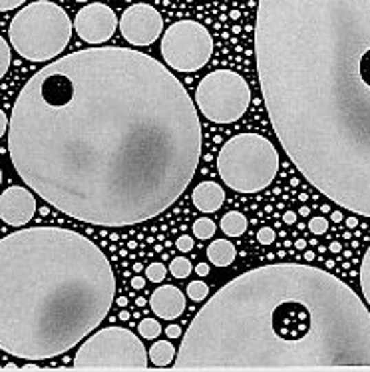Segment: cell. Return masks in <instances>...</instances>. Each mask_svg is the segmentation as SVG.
<instances>
[{
	"mask_svg": "<svg viewBox=\"0 0 370 372\" xmlns=\"http://www.w3.org/2000/svg\"><path fill=\"white\" fill-rule=\"evenodd\" d=\"M204 133L195 102L160 60L94 46L38 70L17 96L8 151L60 213L102 227L146 223L193 182Z\"/></svg>",
	"mask_w": 370,
	"mask_h": 372,
	"instance_id": "cell-1",
	"label": "cell"
},
{
	"mask_svg": "<svg viewBox=\"0 0 370 372\" xmlns=\"http://www.w3.org/2000/svg\"><path fill=\"white\" fill-rule=\"evenodd\" d=\"M255 66L293 166L370 217V0H259Z\"/></svg>",
	"mask_w": 370,
	"mask_h": 372,
	"instance_id": "cell-2",
	"label": "cell"
},
{
	"mask_svg": "<svg viewBox=\"0 0 370 372\" xmlns=\"http://www.w3.org/2000/svg\"><path fill=\"white\" fill-rule=\"evenodd\" d=\"M173 369H370V311L329 271L298 263L257 267L207 298Z\"/></svg>",
	"mask_w": 370,
	"mask_h": 372,
	"instance_id": "cell-3",
	"label": "cell"
},
{
	"mask_svg": "<svg viewBox=\"0 0 370 372\" xmlns=\"http://www.w3.org/2000/svg\"><path fill=\"white\" fill-rule=\"evenodd\" d=\"M116 275L86 235L30 227L0 239V351L50 360L72 351L110 313Z\"/></svg>",
	"mask_w": 370,
	"mask_h": 372,
	"instance_id": "cell-4",
	"label": "cell"
},
{
	"mask_svg": "<svg viewBox=\"0 0 370 372\" xmlns=\"http://www.w3.org/2000/svg\"><path fill=\"white\" fill-rule=\"evenodd\" d=\"M74 32L68 12L50 0L22 6L8 26V38L17 54L30 62H48L66 50Z\"/></svg>",
	"mask_w": 370,
	"mask_h": 372,
	"instance_id": "cell-5",
	"label": "cell"
},
{
	"mask_svg": "<svg viewBox=\"0 0 370 372\" xmlns=\"http://www.w3.org/2000/svg\"><path fill=\"white\" fill-rule=\"evenodd\" d=\"M281 160L275 144L261 133H237L217 153V171L237 193H259L277 177Z\"/></svg>",
	"mask_w": 370,
	"mask_h": 372,
	"instance_id": "cell-6",
	"label": "cell"
},
{
	"mask_svg": "<svg viewBox=\"0 0 370 372\" xmlns=\"http://www.w3.org/2000/svg\"><path fill=\"white\" fill-rule=\"evenodd\" d=\"M72 366L78 371H146L149 354L130 329L106 327L82 340Z\"/></svg>",
	"mask_w": 370,
	"mask_h": 372,
	"instance_id": "cell-7",
	"label": "cell"
},
{
	"mask_svg": "<svg viewBox=\"0 0 370 372\" xmlns=\"http://www.w3.org/2000/svg\"><path fill=\"white\" fill-rule=\"evenodd\" d=\"M251 104L247 80L233 70H213L202 78L195 90V106L209 122L233 124L245 116Z\"/></svg>",
	"mask_w": 370,
	"mask_h": 372,
	"instance_id": "cell-8",
	"label": "cell"
},
{
	"mask_svg": "<svg viewBox=\"0 0 370 372\" xmlns=\"http://www.w3.org/2000/svg\"><path fill=\"white\" fill-rule=\"evenodd\" d=\"M162 56L167 68L193 74L213 56V36L202 22H173L162 34Z\"/></svg>",
	"mask_w": 370,
	"mask_h": 372,
	"instance_id": "cell-9",
	"label": "cell"
},
{
	"mask_svg": "<svg viewBox=\"0 0 370 372\" xmlns=\"http://www.w3.org/2000/svg\"><path fill=\"white\" fill-rule=\"evenodd\" d=\"M118 26H120L122 38L138 48L151 46L164 34V19H162L160 10L146 2H138V4L128 6L122 12Z\"/></svg>",
	"mask_w": 370,
	"mask_h": 372,
	"instance_id": "cell-10",
	"label": "cell"
},
{
	"mask_svg": "<svg viewBox=\"0 0 370 372\" xmlns=\"http://www.w3.org/2000/svg\"><path fill=\"white\" fill-rule=\"evenodd\" d=\"M120 19L104 2H88L74 17V30L90 46H102L116 34Z\"/></svg>",
	"mask_w": 370,
	"mask_h": 372,
	"instance_id": "cell-11",
	"label": "cell"
},
{
	"mask_svg": "<svg viewBox=\"0 0 370 372\" xmlns=\"http://www.w3.org/2000/svg\"><path fill=\"white\" fill-rule=\"evenodd\" d=\"M36 213V197L22 186H10L0 193V219L10 227L26 225Z\"/></svg>",
	"mask_w": 370,
	"mask_h": 372,
	"instance_id": "cell-12",
	"label": "cell"
},
{
	"mask_svg": "<svg viewBox=\"0 0 370 372\" xmlns=\"http://www.w3.org/2000/svg\"><path fill=\"white\" fill-rule=\"evenodd\" d=\"M149 309L164 320H175L185 313V293L175 285H162L149 297Z\"/></svg>",
	"mask_w": 370,
	"mask_h": 372,
	"instance_id": "cell-13",
	"label": "cell"
},
{
	"mask_svg": "<svg viewBox=\"0 0 370 372\" xmlns=\"http://www.w3.org/2000/svg\"><path fill=\"white\" fill-rule=\"evenodd\" d=\"M191 201L202 213H215L225 204V191L217 182H202L193 189Z\"/></svg>",
	"mask_w": 370,
	"mask_h": 372,
	"instance_id": "cell-14",
	"label": "cell"
},
{
	"mask_svg": "<svg viewBox=\"0 0 370 372\" xmlns=\"http://www.w3.org/2000/svg\"><path fill=\"white\" fill-rule=\"evenodd\" d=\"M237 257L235 245L227 239H215L207 245V259L215 267H229Z\"/></svg>",
	"mask_w": 370,
	"mask_h": 372,
	"instance_id": "cell-15",
	"label": "cell"
},
{
	"mask_svg": "<svg viewBox=\"0 0 370 372\" xmlns=\"http://www.w3.org/2000/svg\"><path fill=\"white\" fill-rule=\"evenodd\" d=\"M148 354L149 360L153 362V366L166 369L169 364H173L177 351H175V347L171 344V338H167V340H157V342H153L151 349L148 351Z\"/></svg>",
	"mask_w": 370,
	"mask_h": 372,
	"instance_id": "cell-16",
	"label": "cell"
},
{
	"mask_svg": "<svg viewBox=\"0 0 370 372\" xmlns=\"http://www.w3.org/2000/svg\"><path fill=\"white\" fill-rule=\"evenodd\" d=\"M219 227L227 237H241L247 231V217L239 211H229L221 217Z\"/></svg>",
	"mask_w": 370,
	"mask_h": 372,
	"instance_id": "cell-17",
	"label": "cell"
},
{
	"mask_svg": "<svg viewBox=\"0 0 370 372\" xmlns=\"http://www.w3.org/2000/svg\"><path fill=\"white\" fill-rule=\"evenodd\" d=\"M358 277H360V291H362V298H364V303L369 305L370 309V245L369 249L364 251V257L360 261V273H358Z\"/></svg>",
	"mask_w": 370,
	"mask_h": 372,
	"instance_id": "cell-18",
	"label": "cell"
},
{
	"mask_svg": "<svg viewBox=\"0 0 370 372\" xmlns=\"http://www.w3.org/2000/svg\"><path fill=\"white\" fill-rule=\"evenodd\" d=\"M193 235L197 237V239H202V241H207V239H211L213 235H215V231H217V225L213 219H209V217H199V219H195L193 221Z\"/></svg>",
	"mask_w": 370,
	"mask_h": 372,
	"instance_id": "cell-19",
	"label": "cell"
},
{
	"mask_svg": "<svg viewBox=\"0 0 370 372\" xmlns=\"http://www.w3.org/2000/svg\"><path fill=\"white\" fill-rule=\"evenodd\" d=\"M138 333L146 340H153L162 335V325L155 318H142V322L138 325Z\"/></svg>",
	"mask_w": 370,
	"mask_h": 372,
	"instance_id": "cell-20",
	"label": "cell"
},
{
	"mask_svg": "<svg viewBox=\"0 0 370 372\" xmlns=\"http://www.w3.org/2000/svg\"><path fill=\"white\" fill-rule=\"evenodd\" d=\"M187 297L191 298L193 303H202L205 298L209 297V287H207V283H204L202 279L197 281H191L189 285H187Z\"/></svg>",
	"mask_w": 370,
	"mask_h": 372,
	"instance_id": "cell-21",
	"label": "cell"
},
{
	"mask_svg": "<svg viewBox=\"0 0 370 372\" xmlns=\"http://www.w3.org/2000/svg\"><path fill=\"white\" fill-rule=\"evenodd\" d=\"M191 263L185 259V257H175V259L169 263V273L175 277V279H187L189 273H191Z\"/></svg>",
	"mask_w": 370,
	"mask_h": 372,
	"instance_id": "cell-22",
	"label": "cell"
},
{
	"mask_svg": "<svg viewBox=\"0 0 370 372\" xmlns=\"http://www.w3.org/2000/svg\"><path fill=\"white\" fill-rule=\"evenodd\" d=\"M167 275V267L164 263H149L146 267V279L151 281V283H162L166 279Z\"/></svg>",
	"mask_w": 370,
	"mask_h": 372,
	"instance_id": "cell-23",
	"label": "cell"
},
{
	"mask_svg": "<svg viewBox=\"0 0 370 372\" xmlns=\"http://www.w3.org/2000/svg\"><path fill=\"white\" fill-rule=\"evenodd\" d=\"M10 68V44L6 42V38L0 36V80L6 76Z\"/></svg>",
	"mask_w": 370,
	"mask_h": 372,
	"instance_id": "cell-24",
	"label": "cell"
},
{
	"mask_svg": "<svg viewBox=\"0 0 370 372\" xmlns=\"http://www.w3.org/2000/svg\"><path fill=\"white\" fill-rule=\"evenodd\" d=\"M277 239V233H275V229H271V227H261L259 231H257V241L259 245H273Z\"/></svg>",
	"mask_w": 370,
	"mask_h": 372,
	"instance_id": "cell-25",
	"label": "cell"
},
{
	"mask_svg": "<svg viewBox=\"0 0 370 372\" xmlns=\"http://www.w3.org/2000/svg\"><path fill=\"white\" fill-rule=\"evenodd\" d=\"M309 229H311L315 235H323V233H327V229H329V221H327L325 217H313V219L309 221Z\"/></svg>",
	"mask_w": 370,
	"mask_h": 372,
	"instance_id": "cell-26",
	"label": "cell"
},
{
	"mask_svg": "<svg viewBox=\"0 0 370 372\" xmlns=\"http://www.w3.org/2000/svg\"><path fill=\"white\" fill-rule=\"evenodd\" d=\"M193 245H195V243H193V239H191L189 235H182V237L175 241V247H177L182 253H189V251L193 249Z\"/></svg>",
	"mask_w": 370,
	"mask_h": 372,
	"instance_id": "cell-27",
	"label": "cell"
},
{
	"mask_svg": "<svg viewBox=\"0 0 370 372\" xmlns=\"http://www.w3.org/2000/svg\"><path fill=\"white\" fill-rule=\"evenodd\" d=\"M22 4H26V0H0V12H8V10H14Z\"/></svg>",
	"mask_w": 370,
	"mask_h": 372,
	"instance_id": "cell-28",
	"label": "cell"
},
{
	"mask_svg": "<svg viewBox=\"0 0 370 372\" xmlns=\"http://www.w3.org/2000/svg\"><path fill=\"white\" fill-rule=\"evenodd\" d=\"M166 335H167V338L175 340V338H182V336H184V331H182V327H179V325H169V327L166 329Z\"/></svg>",
	"mask_w": 370,
	"mask_h": 372,
	"instance_id": "cell-29",
	"label": "cell"
},
{
	"mask_svg": "<svg viewBox=\"0 0 370 372\" xmlns=\"http://www.w3.org/2000/svg\"><path fill=\"white\" fill-rule=\"evenodd\" d=\"M8 133V116L4 110H0V138H4Z\"/></svg>",
	"mask_w": 370,
	"mask_h": 372,
	"instance_id": "cell-30",
	"label": "cell"
},
{
	"mask_svg": "<svg viewBox=\"0 0 370 372\" xmlns=\"http://www.w3.org/2000/svg\"><path fill=\"white\" fill-rule=\"evenodd\" d=\"M146 277H131V289H135V291H140V289H144L146 287Z\"/></svg>",
	"mask_w": 370,
	"mask_h": 372,
	"instance_id": "cell-31",
	"label": "cell"
},
{
	"mask_svg": "<svg viewBox=\"0 0 370 372\" xmlns=\"http://www.w3.org/2000/svg\"><path fill=\"white\" fill-rule=\"evenodd\" d=\"M195 273H197L199 277H207V275H209V265H207V263H199V265L195 267Z\"/></svg>",
	"mask_w": 370,
	"mask_h": 372,
	"instance_id": "cell-32",
	"label": "cell"
},
{
	"mask_svg": "<svg viewBox=\"0 0 370 372\" xmlns=\"http://www.w3.org/2000/svg\"><path fill=\"white\" fill-rule=\"evenodd\" d=\"M283 221L287 225H293L296 221V213L295 211H287L285 215H283Z\"/></svg>",
	"mask_w": 370,
	"mask_h": 372,
	"instance_id": "cell-33",
	"label": "cell"
},
{
	"mask_svg": "<svg viewBox=\"0 0 370 372\" xmlns=\"http://www.w3.org/2000/svg\"><path fill=\"white\" fill-rule=\"evenodd\" d=\"M331 219H333L334 223H340V221H342V213H338V211H334L333 215H331Z\"/></svg>",
	"mask_w": 370,
	"mask_h": 372,
	"instance_id": "cell-34",
	"label": "cell"
},
{
	"mask_svg": "<svg viewBox=\"0 0 370 372\" xmlns=\"http://www.w3.org/2000/svg\"><path fill=\"white\" fill-rule=\"evenodd\" d=\"M356 225H358V219H356V217H349V219H347V227H356Z\"/></svg>",
	"mask_w": 370,
	"mask_h": 372,
	"instance_id": "cell-35",
	"label": "cell"
},
{
	"mask_svg": "<svg viewBox=\"0 0 370 372\" xmlns=\"http://www.w3.org/2000/svg\"><path fill=\"white\" fill-rule=\"evenodd\" d=\"M118 305H120V309H126V305H128V298L126 297L118 298Z\"/></svg>",
	"mask_w": 370,
	"mask_h": 372,
	"instance_id": "cell-36",
	"label": "cell"
},
{
	"mask_svg": "<svg viewBox=\"0 0 370 372\" xmlns=\"http://www.w3.org/2000/svg\"><path fill=\"white\" fill-rule=\"evenodd\" d=\"M311 213V209L309 207H301V211H298V215H303V217H307Z\"/></svg>",
	"mask_w": 370,
	"mask_h": 372,
	"instance_id": "cell-37",
	"label": "cell"
},
{
	"mask_svg": "<svg viewBox=\"0 0 370 372\" xmlns=\"http://www.w3.org/2000/svg\"><path fill=\"white\" fill-rule=\"evenodd\" d=\"M331 251L338 253V251H340V243H331Z\"/></svg>",
	"mask_w": 370,
	"mask_h": 372,
	"instance_id": "cell-38",
	"label": "cell"
},
{
	"mask_svg": "<svg viewBox=\"0 0 370 372\" xmlns=\"http://www.w3.org/2000/svg\"><path fill=\"white\" fill-rule=\"evenodd\" d=\"M305 261H315V253H313V251H307V253H305Z\"/></svg>",
	"mask_w": 370,
	"mask_h": 372,
	"instance_id": "cell-39",
	"label": "cell"
},
{
	"mask_svg": "<svg viewBox=\"0 0 370 372\" xmlns=\"http://www.w3.org/2000/svg\"><path fill=\"white\" fill-rule=\"evenodd\" d=\"M120 318H122V320H130V313L122 309V313H120Z\"/></svg>",
	"mask_w": 370,
	"mask_h": 372,
	"instance_id": "cell-40",
	"label": "cell"
},
{
	"mask_svg": "<svg viewBox=\"0 0 370 372\" xmlns=\"http://www.w3.org/2000/svg\"><path fill=\"white\" fill-rule=\"evenodd\" d=\"M295 247L296 249H305V247H307V241H305V239H298Z\"/></svg>",
	"mask_w": 370,
	"mask_h": 372,
	"instance_id": "cell-41",
	"label": "cell"
},
{
	"mask_svg": "<svg viewBox=\"0 0 370 372\" xmlns=\"http://www.w3.org/2000/svg\"><path fill=\"white\" fill-rule=\"evenodd\" d=\"M142 269H144V267H142V263H133V271H135V273H140Z\"/></svg>",
	"mask_w": 370,
	"mask_h": 372,
	"instance_id": "cell-42",
	"label": "cell"
},
{
	"mask_svg": "<svg viewBox=\"0 0 370 372\" xmlns=\"http://www.w3.org/2000/svg\"><path fill=\"white\" fill-rule=\"evenodd\" d=\"M135 305H138V307H146V298H138Z\"/></svg>",
	"mask_w": 370,
	"mask_h": 372,
	"instance_id": "cell-43",
	"label": "cell"
},
{
	"mask_svg": "<svg viewBox=\"0 0 370 372\" xmlns=\"http://www.w3.org/2000/svg\"><path fill=\"white\" fill-rule=\"evenodd\" d=\"M128 247H130V249H135V247H138V243L130 241V243H128Z\"/></svg>",
	"mask_w": 370,
	"mask_h": 372,
	"instance_id": "cell-44",
	"label": "cell"
},
{
	"mask_svg": "<svg viewBox=\"0 0 370 372\" xmlns=\"http://www.w3.org/2000/svg\"><path fill=\"white\" fill-rule=\"evenodd\" d=\"M0 186H2V168H0Z\"/></svg>",
	"mask_w": 370,
	"mask_h": 372,
	"instance_id": "cell-45",
	"label": "cell"
},
{
	"mask_svg": "<svg viewBox=\"0 0 370 372\" xmlns=\"http://www.w3.org/2000/svg\"><path fill=\"white\" fill-rule=\"evenodd\" d=\"M74 2H90V0H74Z\"/></svg>",
	"mask_w": 370,
	"mask_h": 372,
	"instance_id": "cell-46",
	"label": "cell"
}]
</instances>
